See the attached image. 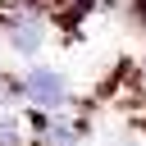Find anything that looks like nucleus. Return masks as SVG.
<instances>
[{
  "label": "nucleus",
  "mask_w": 146,
  "mask_h": 146,
  "mask_svg": "<svg viewBox=\"0 0 146 146\" xmlns=\"http://www.w3.org/2000/svg\"><path fill=\"white\" fill-rule=\"evenodd\" d=\"M27 96H32L36 105L55 110V105L64 100V78H59L55 68H32V73H27Z\"/></svg>",
  "instance_id": "1"
},
{
  "label": "nucleus",
  "mask_w": 146,
  "mask_h": 146,
  "mask_svg": "<svg viewBox=\"0 0 146 146\" xmlns=\"http://www.w3.org/2000/svg\"><path fill=\"white\" fill-rule=\"evenodd\" d=\"M14 46H18L23 55H32V50L41 46V32H36V27H18V36H14Z\"/></svg>",
  "instance_id": "2"
}]
</instances>
